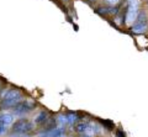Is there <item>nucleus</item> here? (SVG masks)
Wrapping results in <instances>:
<instances>
[{"label":"nucleus","mask_w":148,"mask_h":137,"mask_svg":"<svg viewBox=\"0 0 148 137\" xmlns=\"http://www.w3.org/2000/svg\"><path fill=\"white\" fill-rule=\"evenodd\" d=\"M64 132H66V129L64 127H52V129H49L47 131H43L41 132V134H38V137H59L64 135Z\"/></svg>","instance_id":"obj_5"},{"label":"nucleus","mask_w":148,"mask_h":137,"mask_svg":"<svg viewBox=\"0 0 148 137\" xmlns=\"http://www.w3.org/2000/svg\"><path fill=\"white\" fill-rule=\"evenodd\" d=\"M138 14H140V0H127L125 24L127 26H132L137 21Z\"/></svg>","instance_id":"obj_2"},{"label":"nucleus","mask_w":148,"mask_h":137,"mask_svg":"<svg viewBox=\"0 0 148 137\" xmlns=\"http://www.w3.org/2000/svg\"><path fill=\"white\" fill-rule=\"evenodd\" d=\"M66 116H67V124L68 125H73L74 122L78 120V114L77 112H68Z\"/></svg>","instance_id":"obj_9"},{"label":"nucleus","mask_w":148,"mask_h":137,"mask_svg":"<svg viewBox=\"0 0 148 137\" xmlns=\"http://www.w3.org/2000/svg\"><path fill=\"white\" fill-rule=\"evenodd\" d=\"M88 126H89V122H79V124L75 125V131L78 134H83V132H85Z\"/></svg>","instance_id":"obj_10"},{"label":"nucleus","mask_w":148,"mask_h":137,"mask_svg":"<svg viewBox=\"0 0 148 137\" xmlns=\"http://www.w3.org/2000/svg\"><path fill=\"white\" fill-rule=\"evenodd\" d=\"M1 101H0V109L1 110H8L12 109L16 104H18L21 100H24V94L20 89H10L3 91Z\"/></svg>","instance_id":"obj_1"},{"label":"nucleus","mask_w":148,"mask_h":137,"mask_svg":"<svg viewBox=\"0 0 148 137\" xmlns=\"http://www.w3.org/2000/svg\"><path fill=\"white\" fill-rule=\"evenodd\" d=\"M35 109H36L35 101H32L30 99H25V100H21L20 103L16 104L12 108V114H14V116L24 117L26 115H29L31 111H34Z\"/></svg>","instance_id":"obj_3"},{"label":"nucleus","mask_w":148,"mask_h":137,"mask_svg":"<svg viewBox=\"0 0 148 137\" xmlns=\"http://www.w3.org/2000/svg\"><path fill=\"white\" fill-rule=\"evenodd\" d=\"M105 3L108 4V5L114 6V5H116V4H119V3H120V0H105Z\"/></svg>","instance_id":"obj_11"},{"label":"nucleus","mask_w":148,"mask_h":137,"mask_svg":"<svg viewBox=\"0 0 148 137\" xmlns=\"http://www.w3.org/2000/svg\"><path fill=\"white\" fill-rule=\"evenodd\" d=\"M9 137H30L27 134H14L11 136H9Z\"/></svg>","instance_id":"obj_12"},{"label":"nucleus","mask_w":148,"mask_h":137,"mask_svg":"<svg viewBox=\"0 0 148 137\" xmlns=\"http://www.w3.org/2000/svg\"><path fill=\"white\" fill-rule=\"evenodd\" d=\"M131 30L133 34H137V35H142V34H146L147 30H148V22L147 21H136L135 24L131 26Z\"/></svg>","instance_id":"obj_6"},{"label":"nucleus","mask_w":148,"mask_h":137,"mask_svg":"<svg viewBox=\"0 0 148 137\" xmlns=\"http://www.w3.org/2000/svg\"><path fill=\"white\" fill-rule=\"evenodd\" d=\"M47 119H48L47 112H46V111H41L38 115L35 117V124H37V125H43Z\"/></svg>","instance_id":"obj_8"},{"label":"nucleus","mask_w":148,"mask_h":137,"mask_svg":"<svg viewBox=\"0 0 148 137\" xmlns=\"http://www.w3.org/2000/svg\"><path fill=\"white\" fill-rule=\"evenodd\" d=\"M5 132H6V127H1V126H0V136L4 135Z\"/></svg>","instance_id":"obj_13"},{"label":"nucleus","mask_w":148,"mask_h":137,"mask_svg":"<svg viewBox=\"0 0 148 137\" xmlns=\"http://www.w3.org/2000/svg\"><path fill=\"white\" fill-rule=\"evenodd\" d=\"M14 124V114L10 112H4L0 115V126L1 127H8Z\"/></svg>","instance_id":"obj_7"},{"label":"nucleus","mask_w":148,"mask_h":137,"mask_svg":"<svg viewBox=\"0 0 148 137\" xmlns=\"http://www.w3.org/2000/svg\"><path fill=\"white\" fill-rule=\"evenodd\" d=\"M34 130V124L26 117H21L11 125V132L14 134H27Z\"/></svg>","instance_id":"obj_4"}]
</instances>
